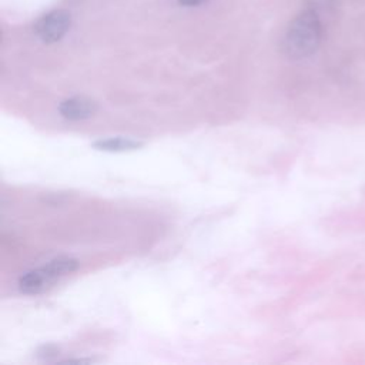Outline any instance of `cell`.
Listing matches in <instances>:
<instances>
[{"instance_id":"1","label":"cell","mask_w":365,"mask_h":365,"mask_svg":"<svg viewBox=\"0 0 365 365\" xmlns=\"http://www.w3.org/2000/svg\"><path fill=\"white\" fill-rule=\"evenodd\" d=\"M322 39V25L317 12L300 13L289 26L284 37V52L294 60L310 57L317 52Z\"/></svg>"},{"instance_id":"2","label":"cell","mask_w":365,"mask_h":365,"mask_svg":"<svg viewBox=\"0 0 365 365\" xmlns=\"http://www.w3.org/2000/svg\"><path fill=\"white\" fill-rule=\"evenodd\" d=\"M78 267L77 260L71 257H59L49 261L46 266L27 271L19 278V290L27 296L42 294L60 278L74 273Z\"/></svg>"},{"instance_id":"3","label":"cell","mask_w":365,"mask_h":365,"mask_svg":"<svg viewBox=\"0 0 365 365\" xmlns=\"http://www.w3.org/2000/svg\"><path fill=\"white\" fill-rule=\"evenodd\" d=\"M70 29V15L53 11L40 18L34 25L36 36L45 43H56Z\"/></svg>"},{"instance_id":"4","label":"cell","mask_w":365,"mask_h":365,"mask_svg":"<svg viewBox=\"0 0 365 365\" xmlns=\"http://www.w3.org/2000/svg\"><path fill=\"white\" fill-rule=\"evenodd\" d=\"M60 114L71 121L90 118L97 111V104L88 97H70L60 103Z\"/></svg>"},{"instance_id":"5","label":"cell","mask_w":365,"mask_h":365,"mask_svg":"<svg viewBox=\"0 0 365 365\" xmlns=\"http://www.w3.org/2000/svg\"><path fill=\"white\" fill-rule=\"evenodd\" d=\"M96 150L107 151V153H126V151H135L139 150L143 143L133 140V139H125V137H110V139H102L97 140L95 144Z\"/></svg>"},{"instance_id":"6","label":"cell","mask_w":365,"mask_h":365,"mask_svg":"<svg viewBox=\"0 0 365 365\" xmlns=\"http://www.w3.org/2000/svg\"><path fill=\"white\" fill-rule=\"evenodd\" d=\"M333 4V0H310V9L318 13V9H324Z\"/></svg>"},{"instance_id":"7","label":"cell","mask_w":365,"mask_h":365,"mask_svg":"<svg viewBox=\"0 0 365 365\" xmlns=\"http://www.w3.org/2000/svg\"><path fill=\"white\" fill-rule=\"evenodd\" d=\"M206 0H179V4L183 5V6H187V8H194V6H200L205 4Z\"/></svg>"}]
</instances>
